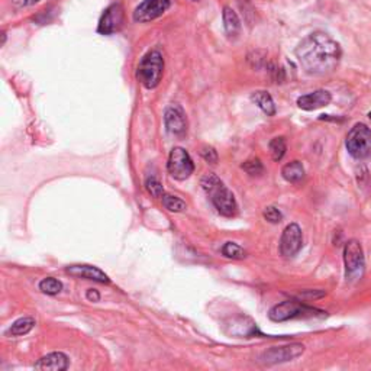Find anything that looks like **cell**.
Wrapping results in <instances>:
<instances>
[{
  "label": "cell",
  "mask_w": 371,
  "mask_h": 371,
  "mask_svg": "<svg viewBox=\"0 0 371 371\" xmlns=\"http://www.w3.org/2000/svg\"><path fill=\"white\" fill-rule=\"evenodd\" d=\"M38 287L42 293L45 294H49V296H54V294H58L61 290H63V283H61L60 280L54 279V277H45L40 281Z\"/></svg>",
  "instance_id": "21"
},
{
  "label": "cell",
  "mask_w": 371,
  "mask_h": 371,
  "mask_svg": "<svg viewBox=\"0 0 371 371\" xmlns=\"http://www.w3.org/2000/svg\"><path fill=\"white\" fill-rule=\"evenodd\" d=\"M163 199V205L166 206V209H168L170 212H183L186 210V203L180 199L177 196H172L168 193H164V196L162 197Z\"/></svg>",
  "instance_id": "24"
},
{
  "label": "cell",
  "mask_w": 371,
  "mask_h": 371,
  "mask_svg": "<svg viewBox=\"0 0 371 371\" xmlns=\"http://www.w3.org/2000/svg\"><path fill=\"white\" fill-rule=\"evenodd\" d=\"M241 168L250 176H261L264 172V166L259 158H250L242 163Z\"/></svg>",
  "instance_id": "23"
},
{
  "label": "cell",
  "mask_w": 371,
  "mask_h": 371,
  "mask_svg": "<svg viewBox=\"0 0 371 371\" xmlns=\"http://www.w3.org/2000/svg\"><path fill=\"white\" fill-rule=\"evenodd\" d=\"M201 154H202V157H203V159L206 163H209V164H216L218 163V153H216V150L214 146H209V145L203 146Z\"/></svg>",
  "instance_id": "28"
},
{
  "label": "cell",
  "mask_w": 371,
  "mask_h": 371,
  "mask_svg": "<svg viewBox=\"0 0 371 371\" xmlns=\"http://www.w3.org/2000/svg\"><path fill=\"white\" fill-rule=\"evenodd\" d=\"M123 19H125V14H123L122 5L120 3L110 5L109 8L105 9L103 15L101 16V21H99L97 32L102 35L115 34L122 28Z\"/></svg>",
  "instance_id": "11"
},
{
  "label": "cell",
  "mask_w": 371,
  "mask_h": 371,
  "mask_svg": "<svg viewBox=\"0 0 371 371\" xmlns=\"http://www.w3.org/2000/svg\"><path fill=\"white\" fill-rule=\"evenodd\" d=\"M192 2H199V0H192Z\"/></svg>",
  "instance_id": "32"
},
{
  "label": "cell",
  "mask_w": 371,
  "mask_h": 371,
  "mask_svg": "<svg viewBox=\"0 0 371 371\" xmlns=\"http://www.w3.org/2000/svg\"><path fill=\"white\" fill-rule=\"evenodd\" d=\"M67 273L79 277V279H86V280H93L97 283H109V277L103 273L101 268H97L94 266H88V264H79V266H70L67 267Z\"/></svg>",
  "instance_id": "15"
},
{
  "label": "cell",
  "mask_w": 371,
  "mask_h": 371,
  "mask_svg": "<svg viewBox=\"0 0 371 371\" xmlns=\"http://www.w3.org/2000/svg\"><path fill=\"white\" fill-rule=\"evenodd\" d=\"M331 101H332V94L328 90L319 89L312 93L300 96L298 99V106L302 110H307V112H311V110H316V109L328 106L331 103Z\"/></svg>",
  "instance_id": "13"
},
{
  "label": "cell",
  "mask_w": 371,
  "mask_h": 371,
  "mask_svg": "<svg viewBox=\"0 0 371 371\" xmlns=\"http://www.w3.org/2000/svg\"><path fill=\"white\" fill-rule=\"evenodd\" d=\"M281 176L283 179L292 183V184H298L305 179V167L298 159H294V162L287 163L281 168Z\"/></svg>",
  "instance_id": "19"
},
{
  "label": "cell",
  "mask_w": 371,
  "mask_h": 371,
  "mask_svg": "<svg viewBox=\"0 0 371 371\" xmlns=\"http://www.w3.org/2000/svg\"><path fill=\"white\" fill-rule=\"evenodd\" d=\"M86 298H88L90 302H99L101 300V293L94 289H89L88 293H86Z\"/></svg>",
  "instance_id": "29"
},
{
  "label": "cell",
  "mask_w": 371,
  "mask_h": 371,
  "mask_svg": "<svg viewBox=\"0 0 371 371\" xmlns=\"http://www.w3.org/2000/svg\"><path fill=\"white\" fill-rule=\"evenodd\" d=\"M345 277L350 281L360 280L366 271V257L360 241L350 240L344 245Z\"/></svg>",
  "instance_id": "4"
},
{
  "label": "cell",
  "mask_w": 371,
  "mask_h": 371,
  "mask_svg": "<svg viewBox=\"0 0 371 371\" xmlns=\"http://www.w3.org/2000/svg\"><path fill=\"white\" fill-rule=\"evenodd\" d=\"M303 246V233L298 224H289L283 229L279 250L280 254L286 258H292L298 254Z\"/></svg>",
  "instance_id": "9"
},
{
  "label": "cell",
  "mask_w": 371,
  "mask_h": 371,
  "mask_svg": "<svg viewBox=\"0 0 371 371\" xmlns=\"http://www.w3.org/2000/svg\"><path fill=\"white\" fill-rule=\"evenodd\" d=\"M345 146L351 157L357 159H364L371 155V129L366 123H355L350 129Z\"/></svg>",
  "instance_id": "5"
},
{
  "label": "cell",
  "mask_w": 371,
  "mask_h": 371,
  "mask_svg": "<svg viewBox=\"0 0 371 371\" xmlns=\"http://www.w3.org/2000/svg\"><path fill=\"white\" fill-rule=\"evenodd\" d=\"M305 345L300 342H293L286 345H277V347H271L259 355V363L266 366H274L281 363H289L299 358L305 353Z\"/></svg>",
  "instance_id": "7"
},
{
  "label": "cell",
  "mask_w": 371,
  "mask_h": 371,
  "mask_svg": "<svg viewBox=\"0 0 371 371\" xmlns=\"http://www.w3.org/2000/svg\"><path fill=\"white\" fill-rule=\"evenodd\" d=\"M222 18H224V28L227 35L231 40H235L241 31V21L237 15V12L229 6H225L224 12H222Z\"/></svg>",
  "instance_id": "16"
},
{
  "label": "cell",
  "mask_w": 371,
  "mask_h": 371,
  "mask_svg": "<svg viewBox=\"0 0 371 371\" xmlns=\"http://www.w3.org/2000/svg\"><path fill=\"white\" fill-rule=\"evenodd\" d=\"M251 101L263 110L267 116H274L276 115V105L273 97L266 90H257L251 94Z\"/></svg>",
  "instance_id": "18"
},
{
  "label": "cell",
  "mask_w": 371,
  "mask_h": 371,
  "mask_svg": "<svg viewBox=\"0 0 371 371\" xmlns=\"http://www.w3.org/2000/svg\"><path fill=\"white\" fill-rule=\"evenodd\" d=\"M238 5H240V9L242 10L245 21L251 25V22L255 18V9L253 6V2L251 0H238Z\"/></svg>",
  "instance_id": "26"
},
{
  "label": "cell",
  "mask_w": 371,
  "mask_h": 371,
  "mask_svg": "<svg viewBox=\"0 0 371 371\" xmlns=\"http://www.w3.org/2000/svg\"><path fill=\"white\" fill-rule=\"evenodd\" d=\"M40 0H15V3L18 6H31V5H35L38 3Z\"/></svg>",
  "instance_id": "30"
},
{
  "label": "cell",
  "mask_w": 371,
  "mask_h": 371,
  "mask_svg": "<svg viewBox=\"0 0 371 371\" xmlns=\"http://www.w3.org/2000/svg\"><path fill=\"white\" fill-rule=\"evenodd\" d=\"M168 175L179 181L188 180L194 171V163L190 154L181 146H175L170 151L167 162Z\"/></svg>",
  "instance_id": "8"
},
{
  "label": "cell",
  "mask_w": 371,
  "mask_h": 371,
  "mask_svg": "<svg viewBox=\"0 0 371 371\" xmlns=\"http://www.w3.org/2000/svg\"><path fill=\"white\" fill-rule=\"evenodd\" d=\"M268 148H270V154H271V157H273L274 162H280V159L287 151V145H286V141H284L283 137H276V138L271 140L268 144Z\"/></svg>",
  "instance_id": "20"
},
{
  "label": "cell",
  "mask_w": 371,
  "mask_h": 371,
  "mask_svg": "<svg viewBox=\"0 0 371 371\" xmlns=\"http://www.w3.org/2000/svg\"><path fill=\"white\" fill-rule=\"evenodd\" d=\"M68 357L64 353H49L40 358L34 368L41 371H64L68 368Z\"/></svg>",
  "instance_id": "14"
},
{
  "label": "cell",
  "mask_w": 371,
  "mask_h": 371,
  "mask_svg": "<svg viewBox=\"0 0 371 371\" xmlns=\"http://www.w3.org/2000/svg\"><path fill=\"white\" fill-rule=\"evenodd\" d=\"M164 125L168 133L175 137H184L188 132V118L181 106L170 105L164 112Z\"/></svg>",
  "instance_id": "12"
},
{
  "label": "cell",
  "mask_w": 371,
  "mask_h": 371,
  "mask_svg": "<svg viewBox=\"0 0 371 371\" xmlns=\"http://www.w3.org/2000/svg\"><path fill=\"white\" fill-rule=\"evenodd\" d=\"M319 311L314 307H309L298 300H284L270 309L268 318L273 322H286V320L298 318H311L315 316Z\"/></svg>",
  "instance_id": "6"
},
{
  "label": "cell",
  "mask_w": 371,
  "mask_h": 371,
  "mask_svg": "<svg viewBox=\"0 0 371 371\" xmlns=\"http://www.w3.org/2000/svg\"><path fill=\"white\" fill-rule=\"evenodd\" d=\"M202 189L210 197V202L222 216L232 218L238 212V203L235 201L233 193L227 188L215 172H207L201 180Z\"/></svg>",
  "instance_id": "2"
},
{
  "label": "cell",
  "mask_w": 371,
  "mask_h": 371,
  "mask_svg": "<svg viewBox=\"0 0 371 371\" xmlns=\"http://www.w3.org/2000/svg\"><path fill=\"white\" fill-rule=\"evenodd\" d=\"M35 327V319L31 316H23L16 319L14 324H12L6 331L5 335L6 337H22L29 333Z\"/></svg>",
  "instance_id": "17"
},
{
  "label": "cell",
  "mask_w": 371,
  "mask_h": 371,
  "mask_svg": "<svg viewBox=\"0 0 371 371\" xmlns=\"http://www.w3.org/2000/svg\"><path fill=\"white\" fill-rule=\"evenodd\" d=\"M170 8V0H144L133 10V21L146 23L163 16Z\"/></svg>",
  "instance_id": "10"
},
{
  "label": "cell",
  "mask_w": 371,
  "mask_h": 371,
  "mask_svg": "<svg viewBox=\"0 0 371 371\" xmlns=\"http://www.w3.org/2000/svg\"><path fill=\"white\" fill-rule=\"evenodd\" d=\"M164 71V58L158 49L148 51L137 68V79L145 89H155L162 81Z\"/></svg>",
  "instance_id": "3"
},
{
  "label": "cell",
  "mask_w": 371,
  "mask_h": 371,
  "mask_svg": "<svg viewBox=\"0 0 371 371\" xmlns=\"http://www.w3.org/2000/svg\"><path fill=\"white\" fill-rule=\"evenodd\" d=\"M368 118L371 119V110H370V112H368Z\"/></svg>",
  "instance_id": "31"
},
{
  "label": "cell",
  "mask_w": 371,
  "mask_h": 371,
  "mask_svg": "<svg viewBox=\"0 0 371 371\" xmlns=\"http://www.w3.org/2000/svg\"><path fill=\"white\" fill-rule=\"evenodd\" d=\"M263 216L266 220H268L270 224H279V222L283 219V215L280 210L276 206H267L263 212Z\"/></svg>",
  "instance_id": "27"
},
{
  "label": "cell",
  "mask_w": 371,
  "mask_h": 371,
  "mask_svg": "<svg viewBox=\"0 0 371 371\" xmlns=\"http://www.w3.org/2000/svg\"><path fill=\"white\" fill-rule=\"evenodd\" d=\"M302 68L312 76H325L341 61V47L325 32H314L303 38L294 51Z\"/></svg>",
  "instance_id": "1"
},
{
  "label": "cell",
  "mask_w": 371,
  "mask_h": 371,
  "mask_svg": "<svg viewBox=\"0 0 371 371\" xmlns=\"http://www.w3.org/2000/svg\"><path fill=\"white\" fill-rule=\"evenodd\" d=\"M145 189L146 192L150 193L154 197H163L164 196V189L163 184L159 183V180L157 177H146L145 180Z\"/></svg>",
  "instance_id": "25"
},
{
  "label": "cell",
  "mask_w": 371,
  "mask_h": 371,
  "mask_svg": "<svg viewBox=\"0 0 371 371\" xmlns=\"http://www.w3.org/2000/svg\"><path fill=\"white\" fill-rule=\"evenodd\" d=\"M220 251H222V255L231 259H242L246 257L245 250L237 242H227L224 246H222Z\"/></svg>",
  "instance_id": "22"
}]
</instances>
